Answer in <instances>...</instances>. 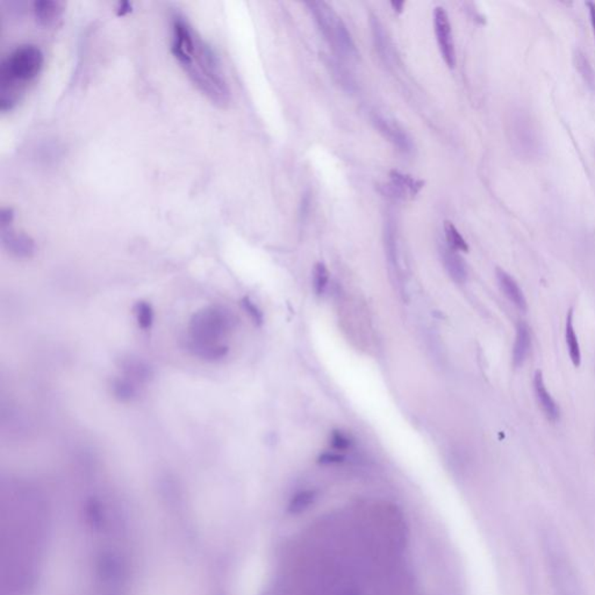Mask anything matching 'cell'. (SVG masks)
I'll list each match as a JSON object with an SVG mask.
<instances>
[{"instance_id":"cell-1","label":"cell","mask_w":595,"mask_h":595,"mask_svg":"<svg viewBox=\"0 0 595 595\" xmlns=\"http://www.w3.org/2000/svg\"><path fill=\"white\" fill-rule=\"evenodd\" d=\"M171 52L195 88L217 106H227L231 88L213 49L190 22L175 13L171 18Z\"/></svg>"},{"instance_id":"cell-2","label":"cell","mask_w":595,"mask_h":595,"mask_svg":"<svg viewBox=\"0 0 595 595\" xmlns=\"http://www.w3.org/2000/svg\"><path fill=\"white\" fill-rule=\"evenodd\" d=\"M44 56L33 44H23L5 57L0 66V110H13L28 85L43 68Z\"/></svg>"},{"instance_id":"cell-3","label":"cell","mask_w":595,"mask_h":595,"mask_svg":"<svg viewBox=\"0 0 595 595\" xmlns=\"http://www.w3.org/2000/svg\"><path fill=\"white\" fill-rule=\"evenodd\" d=\"M540 542L556 595H584L574 564L557 533L544 529Z\"/></svg>"},{"instance_id":"cell-4","label":"cell","mask_w":595,"mask_h":595,"mask_svg":"<svg viewBox=\"0 0 595 595\" xmlns=\"http://www.w3.org/2000/svg\"><path fill=\"white\" fill-rule=\"evenodd\" d=\"M306 6L312 13L320 32L331 44V48L342 59H356L358 57L356 46L353 42L346 23L342 21L333 8L324 1H309Z\"/></svg>"},{"instance_id":"cell-5","label":"cell","mask_w":595,"mask_h":595,"mask_svg":"<svg viewBox=\"0 0 595 595\" xmlns=\"http://www.w3.org/2000/svg\"><path fill=\"white\" fill-rule=\"evenodd\" d=\"M235 320L222 306H211L195 313L190 322V340L219 343L222 336L232 331Z\"/></svg>"},{"instance_id":"cell-6","label":"cell","mask_w":595,"mask_h":595,"mask_svg":"<svg viewBox=\"0 0 595 595\" xmlns=\"http://www.w3.org/2000/svg\"><path fill=\"white\" fill-rule=\"evenodd\" d=\"M511 139L515 150L522 157L531 159L540 155L542 141L538 128L527 110H514L511 120Z\"/></svg>"},{"instance_id":"cell-7","label":"cell","mask_w":595,"mask_h":595,"mask_svg":"<svg viewBox=\"0 0 595 595\" xmlns=\"http://www.w3.org/2000/svg\"><path fill=\"white\" fill-rule=\"evenodd\" d=\"M433 27L438 40V48L445 64L450 69L456 66V50L452 39L451 25L449 15L443 8H436L433 11Z\"/></svg>"},{"instance_id":"cell-8","label":"cell","mask_w":595,"mask_h":595,"mask_svg":"<svg viewBox=\"0 0 595 595\" xmlns=\"http://www.w3.org/2000/svg\"><path fill=\"white\" fill-rule=\"evenodd\" d=\"M372 122L375 128L378 129V132L385 137L386 140L390 141L394 147H397L398 150L404 154H411L414 149L411 137L396 120L375 112L372 114Z\"/></svg>"},{"instance_id":"cell-9","label":"cell","mask_w":595,"mask_h":595,"mask_svg":"<svg viewBox=\"0 0 595 595\" xmlns=\"http://www.w3.org/2000/svg\"><path fill=\"white\" fill-rule=\"evenodd\" d=\"M1 241L5 249L15 257L28 258L35 253V243L30 236L12 231L11 226L3 228Z\"/></svg>"},{"instance_id":"cell-10","label":"cell","mask_w":595,"mask_h":595,"mask_svg":"<svg viewBox=\"0 0 595 595\" xmlns=\"http://www.w3.org/2000/svg\"><path fill=\"white\" fill-rule=\"evenodd\" d=\"M391 184L389 192L396 198H414L420 190L423 188L425 182L416 179L414 177L400 173L398 170H392L390 173Z\"/></svg>"},{"instance_id":"cell-11","label":"cell","mask_w":595,"mask_h":595,"mask_svg":"<svg viewBox=\"0 0 595 595\" xmlns=\"http://www.w3.org/2000/svg\"><path fill=\"white\" fill-rule=\"evenodd\" d=\"M126 378L134 382H148L154 378V370L149 364L137 357H124L119 363Z\"/></svg>"},{"instance_id":"cell-12","label":"cell","mask_w":595,"mask_h":595,"mask_svg":"<svg viewBox=\"0 0 595 595\" xmlns=\"http://www.w3.org/2000/svg\"><path fill=\"white\" fill-rule=\"evenodd\" d=\"M496 280H498L500 289L503 291V294L520 311L525 312L528 309V302H527V299H525V293L521 290V287L518 286V282L509 273L503 270V269H496Z\"/></svg>"},{"instance_id":"cell-13","label":"cell","mask_w":595,"mask_h":595,"mask_svg":"<svg viewBox=\"0 0 595 595\" xmlns=\"http://www.w3.org/2000/svg\"><path fill=\"white\" fill-rule=\"evenodd\" d=\"M534 391L536 396L537 402L540 404L542 411L550 421H557L559 419V407L556 404L550 392L547 391V385L544 382L543 373L537 370L534 375Z\"/></svg>"},{"instance_id":"cell-14","label":"cell","mask_w":595,"mask_h":595,"mask_svg":"<svg viewBox=\"0 0 595 595\" xmlns=\"http://www.w3.org/2000/svg\"><path fill=\"white\" fill-rule=\"evenodd\" d=\"M186 348L193 356L208 362H217L227 356L229 348L221 343H208L190 340L186 342Z\"/></svg>"},{"instance_id":"cell-15","label":"cell","mask_w":595,"mask_h":595,"mask_svg":"<svg viewBox=\"0 0 595 595\" xmlns=\"http://www.w3.org/2000/svg\"><path fill=\"white\" fill-rule=\"evenodd\" d=\"M33 11L35 19L41 26L50 27L61 18L64 8L62 3L59 1L41 0L34 3Z\"/></svg>"},{"instance_id":"cell-16","label":"cell","mask_w":595,"mask_h":595,"mask_svg":"<svg viewBox=\"0 0 595 595\" xmlns=\"http://www.w3.org/2000/svg\"><path fill=\"white\" fill-rule=\"evenodd\" d=\"M441 256L449 276L451 277L456 283L463 284L467 278V265L463 258L448 246L442 248Z\"/></svg>"},{"instance_id":"cell-17","label":"cell","mask_w":595,"mask_h":595,"mask_svg":"<svg viewBox=\"0 0 595 595\" xmlns=\"http://www.w3.org/2000/svg\"><path fill=\"white\" fill-rule=\"evenodd\" d=\"M531 346V335L529 326L525 322H518L516 324V336H515L514 348H513V364L515 368L521 367L525 363V358L529 353Z\"/></svg>"},{"instance_id":"cell-18","label":"cell","mask_w":595,"mask_h":595,"mask_svg":"<svg viewBox=\"0 0 595 595\" xmlns=\"http://www.w3.org/2000/svg\"><path fill=\"white\" fill-rule=\"evenodd\" d=\"M370 25H371L372 37H373V42H375V50L378 52L380 59L384 62L390 63L391 59H392V46H391L390 39L387 37L385 28L375 15H371Z\"/></svg>"},{"instance_id":"cell-19","label":"cell","mask_w":595,"mask_h":595,"mask_svg":"<svg viewBox=\"0 0 595 595\" xmlns=\"http://www.w3.org/2000/svg\"><path fill=\"white\" fill-rule=\"evenodd\" d=\"M385 250L387 261L394 276L399 278L400 264H399V251H398L397 227L393 221L389 220L385 228Z\"/></svg>"},{"instance_id":"cell-20","label":"cell","mask_w":595,"mask_h":595,"mask_svg":"<svg viewBox=\"0 0 595 595\" xmlns=\"http://www.w3.org/2000/svg\"><path fill=\"white\" fill-rule=\"evenodd\" d=\"M565 341L567 350H569V358L572 360L574 367L579 368L581 364V350L576 334L574 324V309H571L566 315L565 324Z\"/></svg>"},{"instance_id":"cell-21","label":"cell","mask_w":595,"mask_h":595,"mask_svg":"<svg viewBox=\"0 0 595 595\" xmlns=\"http://www.w3.org/2000/svg\"><path fill=\"white\" fill-rule=\"evenodd\" d=\"M110 392L115 399L122 402H132L139 397L135 382L128 378H115L110 382Z\"/></svg>"},{"instance_id":"cell-22","label":"cell","mask_w":595,"mask_h":595,"mask_svg":"<svg viewBox=\"0 0 595 595\" xmlns=\"http://www.w3.org/2000/svg\"><path fill=\"white\" fill-rule=\"evenodd\" d=\"M445 233L449 248H451L455 251H464V253L469 251L467 241L458 232V229L455 227V224L450 221H445Z\"/></svg>"},{"instance_id":"cell-23","label":"cell","mask_w":595,"mask_h":595,"mask_svg":"<svg viewBox=\"0 0 595 595\" xmlns=\"http://www.w3.org/2000/svg\"><path fill=\"white\" fill-rule=\"evenodd\" d=\"M137 324L144 331H149L154 324V309L150 304L146 302H139L134 307Z\"/></svg>"},{"instance_id":"cell-24","label":"cell","mask_w":595,"mask_h":595,"mask_svg":"<svg viewBox=\"0 0 595 595\" xmlns=\"http://www.w3.org/2000/svg\"><path fill=\"white\" fill-rule=\"evenodd\" d=\"M329 283V272L324 263H316L313 269V289L316 295H322Z\"/></svg>"},{"instance_id":"cell-25","label":"cell","mask_w":595,"mask_h":595,"mask_svg":"<svg viewBox=\"0 0 595 595\" xmlns=\"http://www.w3.org/2000/svg\"><path fill=\"white\" fill-rule=\"evenodd\" d=\"M574 59H576V66H577L578 71H579L581 76L584 77L585 81H586L589 86H594V70H593V66H592L591 63H589V59H587V56L585 55L584 52H581V50H578V52H576V55H574Z\"/></svg>"},{"instance_id":"cell-26","label":"cell","mask_w":595,"mask_h":595,"mask_svg":"<svg viewBox=\"0 0 595 595\" xmlns=\"http://www.w3.org/2000/svg\"><path fill=\"white\" fill-rule=\"evenodd\" d=\"M353 438L341 430H334L331 435V448L336 451H346L353 447Z\"/></svg>"},{"instance_id":"cell-27","label":"cell","mask_w":595,"mask_h":595,"mask_svg":"<svg viewBox=\"0 0 595 595\" xmlns=\"http://www.w3.org/2000/svg\"><path fill=\"white\" fill-rule=\"evenodd\" d=\"M241 306L246 311V314L250 316V319L254 321L255 324L261 326L263 324V313L261 309H258L257 305H255L254 302H251L249 298H243L241 300Z\"/></svg>"},{"instance_id":"cell-28","label":"cell","mask_w":595,"mask_h":595,"mask_svg":"<svg viewBox=\"0 0 595 595\" xmlns=\"http://www.w3.org/2000/svg\"><path fill=\"white\" fill-rule=\"evenodd\" d=\"M343 460H344V457L340 453H336V452H327V453H324L320 457V462H322V463H340Z\"/></svg>"},{"instance_id":"cell-29","label":"cell","mask_w":595,"mask_h":595,"mask_svg":"<svg viewBox=\"0 0 595 595\" xmlns=\"http://www.w3.org/2000/svg\"><path fill=\"white\" fill-rule=\"evenodd\" d=\"M587 6L588 10H589V17H591L592 27H593V32H594L595 35V3H593V1H588Z\"/></svg>"},{"instance_id":"cell-30","label":"cell","mask_w":595,"mask_h":595,"mask_svg":"<svg viewBox=\"0 0 595 595\" xmlns=\"http://www.w3.org/2000/svg\"><path fill=\"white\" fill-rule=\"evenodd\" d=\"M391 6L393 8L394 11L397 12V13H401L402 10H404V1H391Z\"/></svg>"},{"instance_id":"cell-31","label":"cell","mask_w":595,"mask_h":595,"mask_svg":"<svg viewBox=\"0 0 595 595\" xmlns=\"http://www.w3.org/2000/svg\"><path fill=\"white\" fill-rule=\"evenodd\" d=\"M130 8H132V6H130L129 3H122L118 8L119 15H124L126 14V13H128V12H130Z\"/></svg>"}]
</instances>
